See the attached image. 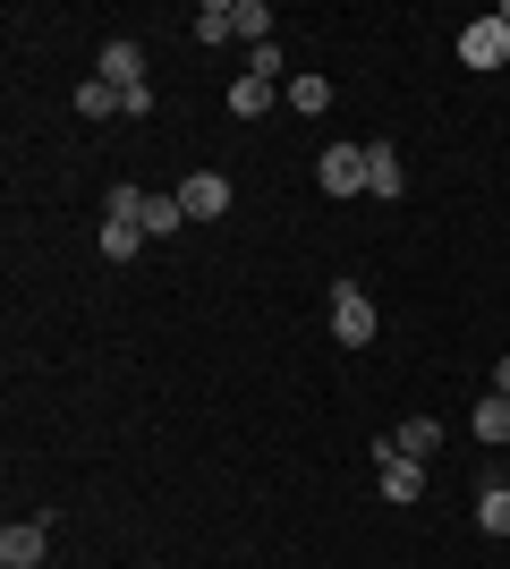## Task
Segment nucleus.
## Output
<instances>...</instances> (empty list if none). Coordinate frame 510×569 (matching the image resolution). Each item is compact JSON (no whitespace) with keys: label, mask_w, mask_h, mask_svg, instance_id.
I'll return each instance as SVG.
<instances>
[{"label":"nucleus","mask_w":510,"mask_h":569,"mask_svg":"<svg viewBox=\"0 0 510 569\" xmlns=\"http://www.w3.org/2000/svg\"><path fill=\"white\" fill-rule=\"evenodd\" d=\"M383 468V501H426V468L417 459H374Z\"/></svg>","instance_id":"nucleus-11"},{"label":"nucleus","mask_w":510,"mask_h":569,"mask_svg":"<svg viewBox=\"0 0 510 569\" xmlns=\"http://www.w3.org/2000/svg\"><path fill=\"white\" fill-rule=\"evenodd\" d=\"M374 332H383V315H374V298H366L358 281H332V340H340V349H366Z\"/></svg>","instance_id":"nucleus-1"},{"label":"nucleus","mask_w":510,"mask_h":569,"mask_svg":"<svg viewBox=\"0 0 510 569\" xmlns=\"http://www.w3.org/2000/svg\"><path fill=\"white\" fill-rule=\"evenodd\" d=\"M400 188H409V170H400V153L374 137V144H366V196H383V204H391Z\"/></svg>","instance_id":"nucleus-8"},{"label":"nucleus","mask_w":510,"mask_h":569,"mask_svg":"<svg viewBox=\"0 0 510 569\" xmlns=\"http://www.w3.org/2000/svg\"><path fill=\"white\" fill-rule=\"evenodd\" d=\"M502 60H510V26L502 18L460 26V69H502Z\"/></svg>","instance_id":"nucleus-5"},{"label":"nucleus","mask_w":510,"mask_h":569,"mask_svg":"<svg viewBox=\"0 0 510 569\" xmlns=\"http://www.w3.org/2000/svg\"><path fill=\"white\" fill-rule=\"evenodd\" d=\"M137 247H146V230H128V221H102V256H111V263H137Z\"/></svg>","instance_id":"nucleus-18"},{"label":"nucleus","mask_w":510,"mask_h":569,"mask_svg":"<svg viewBox=\"0 0 510 569\" xmlns=\"http://www.w3.org/2000/svg\"><path fill=\"white\" fill-rule=\"evenodd\" d=\"M170 230H188V204L179 196H146V238H170Z\"/></svg>","instance_id":"nucleus-15"},{"label":"nucleus","mask_w":510,"mask_h":569,"mask_svg":"<svg viewBox=\"0 0 510 569\" xmlns=\"http://www.w3.org/2000/svg\"><path fill=\"white\" fill-rule=\"evenodd\" d=\"M230 43H247V51L272 43V9L264 0H230Z\"/></svg>","instance_id":"nucleus-9"},{"label":"nucleus","mask_w":510,"mask_h":569,"mask_svg":"<svg viewBox=\"0 0 510 569\" xmlns=\"http://www.w3.org/2000/svg\"><path fill=\"white\" fill-rule=\"evenodd\" d=\"M468 433H477V442H493V451H502V442H510V400H502V391H486V400H477V417H468Z\"/></svg>","instance_id":"nucleus-12"},{"label":"nucleus","mask_w":510,"mask_h":569,"mask_svg":"<svg viewBox=\"0 0 510 569\" xmlns=\"http://www.w3.org/2000/svg\"><path fill=\"white\" fill-rule=\"evenodd\" d=\"M43 552H51L43 519H9V527H0V569H43Z\"/></svg>","instance_id":"nucleus-4"},{"label":"nucleus","mask_w":510,"mask_h":569,"mask_svg":"<svg viewBox=\"0 0 510 569\" xmlns=\"http://www.w3.org/2000/svg\"><path fill=\"white\" fill-rule=\"evenodd\" d=\"M493 18H502V26H510V9H493Z\"/></svg>","instance_id":"nucleus-22"},{"label":"nucleus","mask_w":510,"mask_h":569,"mask_svg":"<svg viewBox=\"0 0 510 569\" xmlns=\"http://www.w3.org/2000/svg\"><path fill=\"white\" fill-rule=\"evenodd\" d=\"M179 204H188V221H221L230 213V179H221V170H196V179H179Z\"/></svg>","instance_id":"nucleus-6"},{"label":"nucleus","mask_w":510,"mask_h":569,"mask_svg":"<svg viewBox=\"0 0 510 569\" xmlns=\"http://www.w3.org/2000/svg\"><path fill=\"white\" fill-rule=\"evenodd\" d=\"M102 221H128V230H146V188H128V179H120V188L102 196Z\"/></svg>","instance_id":"nucleus-13"},{"label":"nucleus","mask_w":510,"mask_h":569,"mask_svg":"<svg viewBox=\"0 0 510 569\" xmlns=\"http://www.w3.org/2000/svg\"><path fill=\"white\" fill-rule=\"evenodd\" d=\"M247 77H264V86H281V43H256V51H247Z\"/></svg>","instance_id":"nucleus-20"},{"label":"nucleus","mask_w":510,"mask_h":569,"mask_svg":"<svg viewBox=\"0 0 510 569\" xmlns=\"http://www.w3.org/2000/svg\"><path fill=\"white\" fill-rule=\"evenodd\" d=\"M477 527H486V536H510V485H486V493H477Z\"/></svg>","instance_id":"nucleus-16"},{"label":"nucleus","mask_w":510,"mask_h":569,"mask_svg":"<svg viewBox=\"0 0 510 569\" xmlns=\"http://www.w3.org/2000/svg\"><path fill=\"white\" fill-rule=\"evenodd\" d=\"M493 391H502V400H510V357H493Z\"/></svg>","instance_id":"nucleus-21"},{"label":"nucleus","mask_w":510,"mask_h":569,"mask_svg":"<svg viewBox=\"0 0 510 569\" xmlns=\"http://www.w3.org/2000/svg\"><path fill=\"white\" fill-rule=\"evenodd\" d=\"M316 188L323 196H358L366 188V144H323L316 153Z\"/></svg>","instance_id":"nucleus-3"},{"label":"nucleus","mask_w":510,"mask_h":569,"mask_svg":"<svg viewBox=\"0 0 510 569\" xmlns=\"http://www.w3.org/2000/svg\"><path fill=\"white\" fill-rule=\"evenodd\" d=\"M77 111H86V119H111V111H120V86L86 77V86H77Z\"/></svg>","instance_id":"nucleus-17"},{"label":"nucleus","mask_w":510,"mask_h":569,"mask_svg":"<svg viewBox=\"0 0 510 569\" xmlns=\"http://www.w3.org/2000/svg\"><path fill=\"white\" fill-rule=\"evenodd\" d=\"M434 451H442L434 417H409V426H391L383 442H374V459H417V468H434Z\"/></svg>","instance_id":"nucleus-2"},{"label":"nucleus","mask_w":510,"mask_h":569,"mask_svg":"<svg viewBox=\"0 0 510 569\" xmlns=\"http://www.w3.org/2000/svg\"><path fill=\"white\" fill-rule=\"evenodd\" d=\"M94 77H102V86H120V94H137V86H153V77H146V51L128 43V34H120V43H102Z\"/></svg>","instance_id":"nucleus-7"},{"label":"nucleus","mask_w":510,"mask_h":569,"mask_svg":"<svg viewBox=\"0 0 510 569\" xmlns=\"http://www.w3.org/2000/svg\"><path fill=\"white\" fill-rule=\"evenodd\" d=\"M272 102H281V86H264V77H230V119H264Z\"/></svg>","instance_id":"nucleus-10"},{"label":"nucleus","mask_w":510,"mask_h":569,"mask_svg":"<svg viewBox=\"0 0 510 569\" xmlns=\"http://www.w3.org/2000/svg\"><path fill=\"white\" fill-rule=\"evenodd\" d=\"M196 43H230V0H204V9H196Z\"/></svg>","instance_id":"nucleus-19"},{"label":"nucleus","mask_w":510,"mask_h":569,"mask_svg":"<svg viewBox=\"0 0 510 569\" xmlns=\"http://www.w3.org/2000/svg\"><path fill=\"white\" fill-rule=\"evenodd\" d=\"M290 111H307V119H316V111H332V77H316V69H307V77H290Z\"/></svg>","instance_id":"nucleus-14"}]
</instances>
